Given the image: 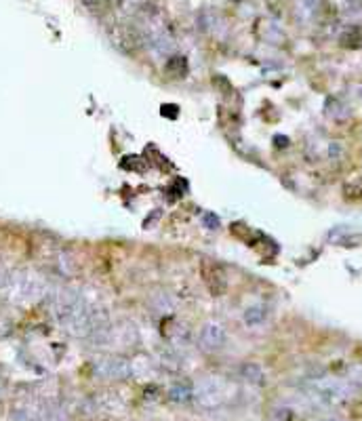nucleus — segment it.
<instances>
[{"label": "nucleus", "mask_w": 362, "mask_h": 421, "mask_svg": "<svg viewBox=\"0 0 362 421\" xmlns=\"http://www.w3.org/2000/svg\"><path fill=\"white\" fill-rule=\"evenodd\" d=\"M358 388H354L347 379L339 377H310L302 392L308 396V400L320 408H333L339 404H345Z\"/></svg>", "instance_id": "nucleus-1"}, {"label": "nucleus", "mask_w": 362, "mask_h": 421, "mask_svg": "<svg viewBox=\"0 0 362 421\" xmlns=\"http://www.w3.org/2000/svg\"><path fill=\"white\" fill-rule=\"evenodd\" d=\"M0 289H3V295L7 297V302L17 306L34 304L47 295V283L42 280V276L30 270H19L9 274L5 278V283L0 285Z\"/></svg>", "instance_id": "nucleus-2"}, {"label": "nucleus", "mask_w": 362, "mask_h": 421, "mask_svg": "<svg viewBox=\"0 0 362 421\" xmlns=\"http://www.w3.org/2000/svg\"><path fill=\"white\" fill-rule=\"evenodd\" d=\"M232 398V386L222 379V377H202L194 383V402L200 408L213 411V408H222L224 404H228Z\"/></svg>", "instance_id": "nucleus-3"}, {"label": "nucleus", "mask_w": 362, "mask_h": 421, "mask_svg": "<svg viewBox=\"0 0 362 421\" xmlns=\"http://www.w3.org/2000/svg\"><path fill=\"white\" fill-rule=\"evenodd\" d=\"M93 373H95V377L106 379V381H126L135 375L133 363L124 356H118V354L97 358L93 363Z\"/></svg>", "instance_id": "nucleus-4"}, {"label": "nucleus", "mask_w": 362, "mask_h": 421, "mask_svg": "<svg viewBox=\"0 0 362 421\" xmlns=\"http://www.w3.org/2000/svg\"><path fill=\"white\" fill-rule=\"evenodd\" d=\"M83 293L72 289V287H59L55 291H51L49 295V302H51V312L55 316V320L59 324H63L72 314H74V310L83 304Z\"/></svg>", "instance_id": "nucleus-5"}, {"label": "nucleus", "mask_w": 362, "mask_h": 421, "mask_svg": "<svg viewBox=\"0 0 362 421\" xmlns=\"http://www.w3.org/2000/svg\"><path fill=\"white\" fill-rule=\"evenodd\" d=\"M198 345H200L202 352H206V354L222 352V349L228 345L226 327L222 322H217V320H206L198 331Z\"/></svg>", "instance_id": "nucleus-6"}, {"label": "nucleus", "mask_w": 362, "mask_h": 421, "mask_svg": "<svg viewBox=\"0 0 362 421\" xmlns=\"http://www.w3.org/2000/svg\"><path fill=\"white\" fill-rule=\"evenodd\" d=\"M200 274H202V283L206 285L211 295H224L228 291V274L220 263H215L211 259H202Z\"/></svg>", "instance_id": "nucleus-7"}, {"label": "nucleus", "mask_w": 362, "mask_h": 421, "mask_svg": "<svg viewBox=\"0 0 362 421\" xmlns=\"http://www.w3.org/2000/svg\"><path fill=\"white\" fill-rule=\"evenodd\" d=\"M110 40H112V44L118 51H122L126 55L133 53V51H137V47H141L137 28H129V26H114V28H110Z\"/></svg>", "instance_id": "nucleus-8"}, {"label": "nucleus", "mask_w": 362, "mask_h": 421, "mask_svg": "<svg viewBox=\"0 0 362 421\" xmlns=\"http://www.w3.org/2000/svg\"><path fill=\"white\" fill-rule=\"evenodd\" d=\"M165 337L167 341L171 343L173 349H183L192 343V331L186 322H175V324H169L167 331H165Z\"/></svg>", "instance_id": "nucleus-9"}, {"label": "nucleus", "mask_w": 362, "mask_h": 421, "mask_svg": "<svg viewBox=\"0 0 362 421\" xmlns=\"http://www.w3.org/2000/svg\"><path fill=\"white\" fill-rule=\"evenodd\" d=\"M194 398V383L190 381H177L169 388V400L175 404H188Z\"/></svg>", "instance_id": "nucleus-10"}, {"label": "nucleus", "mask_w": 362, "mask_h": 421, "mask_svg": "<svg viewBox=\"0 0 362 421\" xmlns=\"http://www.w3.org/2000/svg\"><path fill=\"white\" fill-rule=\"evenodd\" d=\"M270 316V308L265 304H253L242 312V320L247 327H261Z\"/></svg>", "instance_id": "nucleus-11"}, {"label": "nucleus", "mask_w": 362, "mask_h": 421, "mask_svg": "<svg viewBox=\"0 0 362 421\" xmlns=\"http://www.w3.org/2000/svg\"><path fill=\"white\" fill-rule=\"evenodd\" d=\"M238 375H240L247 383H251V386H263V383H265V371H263V367L257 365V363H245V365L240 367Z\"/></svg>", "instance_id": "nucleus-12"}, {"label": "nucleus", "mask_w": 362, "mask_h": 421, "mask_svg": "<svg viewBox=\"0 0 362 421\" xmlns=\"http://www.w3.org/2000/svg\"><path fill=\"white\" fill-rule=\"evenodd\" d=\"M165 72L173 79H183L188 74V59L179 53H173L165 59Z\"/></svg>", "instance_id": "nucleus-13"}, {"label": "nucleus", "mask_w": 362, "mask_h": 421, "mask_svg": "<svg viewBox=\"0 0 362 421\" xmlns=\"http://www.w3.org/2000/svg\"><path fill=\"white\" fill-rule=\"evenodd\" d=\"M150 306H152V312H156L158 316H169V314L175 310V302H173L171 295L165 293V291H156V293L150 297Z\"/></svg>", "instance_id": "nucleus-14"}, {"label": "nucleus", "mask_w": 362, "mask_h": 421, "mask_svg": "<svg viewBox=\"0 0 362 421\" xmlns=\"http://www.w3.org/2000/svg\"><path fill=\"white\" fill-rule=\"evenodd\" d=\"M93 406L97 411H106V413H114L118 408H122V400L114 394V392H106L93 398Z\"/></svg>", "instance_id": "nucleus-15"}, {"label": "nucleus", "mask_w": 362, "mask_h": 421, "mask_svg": "<svg viewBox=\"0 0 362 421\" xmlns=\"http://www.w3.org/2000/svg\"><path fill=\"white\" fill-rule=\"evenodd\" d=\"M55 267H57V272H59L61 276H74L76 261H74V257H72L69 253L61 251V253H57V257H55Z\"/></svg>", "instance_id": "nucleus-16"}, {"label": "nucleus", "mask_w": 362, "mask_h": 421, "mask_svg": "<svg viewBox=\"0 0 362 421\" xmlns=\"http://www.w3.org/2000/svg\"><path fill=\"white\" fill-rule=\"evenodd\" d=\"M341 44H343V47H349V49L360 47V44H362V28H358V26L347 28V30L341 34Z\"/></svg>", "instance_id": "nucleus-17"}, {"label": "nucleus", "mask_w": 362, "mask_h": 421, "mask_svg": "<svg viewBox=\"0 0 362 421\" xmlns=\"http://www.w3.org/2000/svg\"><path fill=\"white\" fill-rule=\"evenodd\" d=\"M347 381L354 388H362V365H356L347 371Z\"/></svg>", "instance_id": "nucleus-18"}, {"label": "nucleus", "mask_w": 362, "mask_h": 421, "mask_svg": "<svg viewBox=\"0 0 362 421\" xmlns=\"http://www.w3.org/2000/svg\"><path fill=\"white\" fill-rule=\"evenodd\" d=\"M343 108V104H339L337 99H327V106H324V112H327V116H333V118H339L337 116V112Z\"/></svg>", "instance_id": "nucleus-19"}, {"label": "nucleus", "mask_w": 362, "mask_h": 421, "mask_svg": "<svg viewBox=\"0 0 362 421\" xmlns=\"http://www.w3.org/2000/svg\"><path fill=\"white\" fill-rule=\"evenodd\" d=\"M204 226L208 228V230H215V228H220V217H217V215H213V213H206L204 217Z\"/></svg>", "instance_id": "nucleus-20"}, {"label": "nucleus", "mask_w": 362, "mask_h": 421, "mask_svg": "<svg viewBox=\"0 0 362 421\" xmlns=\"http://www.w3.org/2000/svg\"><path fill=\"white\" fill-rule=\"evenodd\" d=\"M118 3L124 7V9H137L141 5V0H118Z\"/></svg>", "instance_id": "nucleus-21"}, {"label": "nucleus", "mask_w": 362, "mask_h": 421, "mask_svg": "<svg viewBox=\"0 0 362 421\" xmlns=\"http://www.w3.org/2000/svg\"><path fill=\"white\" fill-rule=\"evenodd\" d=\"M0 396H3V381H0Z\"/></svg>", "instance_id": "nucleus-22"}]
</instances>
